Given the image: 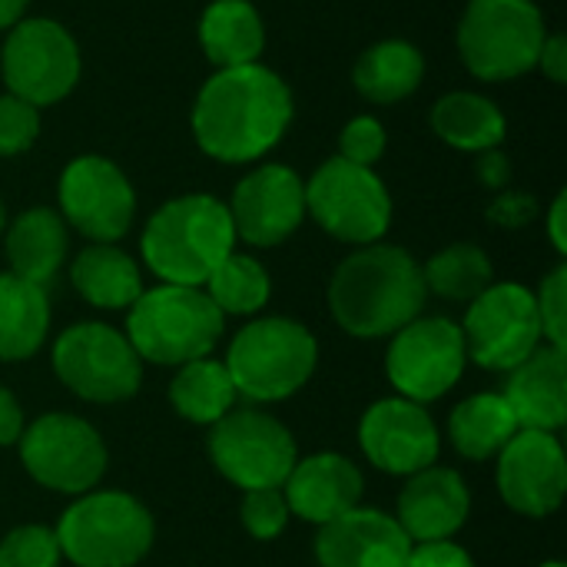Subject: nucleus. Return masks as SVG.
<instances>
[{
    "label": "nucleus",
    "instance_id": "1",
    "mask_svg": "<svg viewBox=\"0 0 567 567\" xmlns=\"http://www.w3.org/2000/svg\"><path fill=\"white\" fill-rule=\"evenodd\" d=\"M292 123V90L262 66L216 70L193 103L196 146L219 163H252L266 156Z\"/></svg>",
    "mask_w": 567,
    "mask_h": 567
},
{
    "label": "nucleus",
    "instance_id": "9",
    "mask_svg": "<svg viewBox=\"0 0 567 567\" xmlns=\"http://www.w3.org/2000/svg\"><path fill=\"white\" fill-rule=\"evenodd\" d=\"M306 213L329 236L352 246H372L382 243L392 226V196L372 166L332 156L306 183Z\"/></svg>",
    "mask_w": 567,
    "mask_h": 567
},
{
    "label": "nucleus",
    "instance_id": "43",
    "mask_svg": "<svg viewBox=\"0 0 567 567\" xmlns=\"http://www.w3.org/2000/svg\"><path fill=\"white\" fill-rule=\"evenodd\" d=\"M567 193H558L555 196V203H551V209H548V236H551V243H555V249L565 256L567 252Z\"/></svg>",
    "mask_w": 567,
    "mask_h": 567
},
{
    "label": "nucleus",
    "instance_id": "11",
    "mask_svg": "<svg viewBox=\"0 0 567 567\" xmlns=\"http://www.w3.org/2000/svg\"><path fill=\"white\" fill-rule=\"evenodd\" d=\"M209 458L216 472L243 492L282 488L299 449L292 432L259 405L226 412L209 425Z\"/></svg>",
    "mask_w": 567,
    "mask_h": 567
},
{
    "label": "nucleus",
    "instance_id": "25",
    "mask_svg": "<svg viewBox=\"0 0 567 567\" xmlns=\"http://www.w3.org/2000/svg\"><path fill=\"white\" fill-rule=\"evenodd\" d=\"M199 43L216 70L259 63L266 27L249 0H213L199 20Z\"/></svg>",
    "mask_w": 567,
    "mask_h": 567
},
{
    "label": "nucleus",
    "instance_id": "18",
    "mask_svg": "<svg viewBox=\"0 0 567 567\" xmlns=\"http://www.w3.org/2000/svg\"><path fill=\"white\" fill-rule=\"evenodd\" d=\"M229 219L236 239L256 249L279 246L306 219V183L282 163H262L233 189Z\"/></svg>",
    "mask_w": 567,
    "mask_h": 567
},
{
    "label": "nucleus",
    "instance_id": "39",
    "mask_svg": "<svg viewBox=\"0 0 567 567\" xmlns=\"http://www.w3.org/2000/svg\"><path fill=\"white\" fill-rule=\"evenodd\" d=\"M538 206L528 193H502L492 206H488V219L505 226V229H522L535 219Z\"/></svg>",
    "mask_w": 567,
    "mask_h": 567
},
{
    "label": "nucleus",
    "instance_id": "19",
    "mask_svg": "<svg viewBox=\"0 0 567 567\" xmlns=\"http://www.w3.org/2000/svg\"><path fill=\"white\" fill-rule=\"evenodd\" d=\"M409 555L412 538L379 508H352L316 535L319 567H405Z\"/></svg>",
    "mask_w": 567,
    "mask_h": 567
},
{
    "label": "nucleus",
    "instance_id": "2",
    "mask_svg": "<svg viewBox=\"0 0 567 567\" xmlns=\"http://www.w3.org/2000/svg\"><path fill=\"white\" fill-rule=\"evenodd\" d=\"M429 299L422 266L402 246H359L329 279V309L355 339H392L422 316Z\"/></svg>",
    "mask_w": 567,
    "mask_h": 567
},
{
    "label": "nucleus",
    "instance_id": "12",
    "mask_svg": "<svg viewBox=\"0 0 567 567\" xmlns=\"http://www.w3.org/2000/svg\"><path fill=\"white\" fill-rule=\"evenodd\" d=\"M468 365L462 326L445 316H419L402 326L385 352V375L395 395L429 405L449 395Z\"/></svg>",
    "mask_w": 567,
    "mask_h": 567
},
{
    "label": "nucleus",
    "instance_id": "3",
    "mask_svg": "<svg viewBox=\"0 0 567 567\" xmlns=\"http://www.w3.org/2000/svg\"><path fill=\"white\" fill-rule=\"evenodd\" d=\"M140 249L159 282L203 289L216 266L236 252L229 206L209 193L176 196L150 216Z\"/></svg>",
    "mask_w": 567,
    "mask_h": 567
},
{
    "label": "nucleus",
    "instance_id": "45",
    "mask_svg": "<svg viewBox=\"0 0 567 567\" xmlns=\"http://www.w3.org/2000/svg\"><path fill=\"white\" fill-rule=\"evenodd\" d=\"M3 229H7V213H3V203H0V236H3Z\"/></svg>",
    "mask_w": 567,
    "mask_h": 567
},
{
    "label": "nucleus",
    "instance_id": "28",
    "mask_svg": "<svg viewBox=\"0 0 567 567\" xmlns=\"http://www.w3.org/2000/svg\"><path fill=\"white\" fill-rule=\"evenodd\" d=\"M518 422L502 399V392H478L458 402L449 415L452 449L468 462L498 458V452L515 439Z\"/></svg>",
    "mask_w": 567,
    "mask_h": 567
},
{
    "label": "nucleus",
    "instance_id": "24",
    "mask_svg": "<svg viewBox=\"0 0 567 567\" xmlns=\"http://www.w3.org/2000/svg\"><path fill=\"white\" fill-rule=\"evenodd\" d=\"M70 282L90 306L110 312H126L143 292L140 266L116 243H90L70 262Z\"/></svg>",
    "mask_w": 567,
    "mask_h": 567
},
{
    "label": "nucleus",
    "instance_id": "33",
    "mask_svg": "<svg viewBox=\"0 0 567 567\" xmlns=\"http://www.w3.org/2000/svg\"><path fill=\"white\" fill-rule=\"evenodd\" d=\"M60 545L47 525H20L0 542V567H60Z\"/></svg>",
    "mask_w": 567,
    "mask_h": 567
},
{
    "label": "nucleus",
    "instance_id": "20",
    "mask_svg": "<svg viewBox=\"0 0 567 567\" xmlns=\"http://www.w3.org/2000/svg\"><path fill=\"white\" fill-rule=\"evenodd\" d=\"M468 515H472V492L465 478L445 465H429L409 475L395 508V522L412 538V545L455 538L465 528Z\"/></svg>",
    "mask_w": 567,
    "mask_h": 567
},
{
    "label": "nucleus",
    "instance_id": "30",
    "mask_svg": "<svg viewBox=\"0 0 567 567\" xmlns=\"http://www.w3.org/2000/svg\"><path fill=\"white\" fill-rule=\"evenodd\" d=\"M239 402L236 385L219 359H196L176 369L169 382V405L193 425H216Z\"/></svg>",
    "mask_w": 567,
    "mask_h": 567
},
{
    "label": "nucleus",
    "instance_id": "10",
    "mask_svg": "<svg viewBox=\"0 0 567 567\" xmlns=\"http://www.w3.org/2000/svg\"><path fill=\"white\" fill-rule=\"evenodd\" d=\"M27 475L56 495H86L106 475V442L80 415L47 412L23 425L17 442Z\"/></svg>",
    "mask_w": 567,
    "mask_h": 567
},
{
    "label": "nucleus",
    "instance_id": "14",
    "mask_svg": "<svg viewBox=\"0 0 567 567\" xmlns=\"http://www.w3.org/2000/svg\"><path fill=\"white\" fill-rule=\"evenodd\" d=\"M0 73L7 93L40 106L60 103L80 80V47L50 17H30L7 30Z\"/></svg>",
    "mask_w": 567,
    "mask_h": 567
},
{
    "label": "nucleus",
    "instance_id": "26",
    "mask_svg": "<svg viewBox=\"0 0 567 567\" xmlns=\"http://www.w3.org/2000/svg\"><path fill=\"white\" fill-rule=\"evenodd\" d=\"M50 332L47 289L13 272H0V362H27Z\"/></svg>",
    "mask_w": 567,
    "mask_h": 567
},
{
    "label": "nucleus",
    "instance_id": "6",
    "mask_svg": "<svg viewBox=\"0 0 567 567\" xmlns=\"http://www.w3.org/2000/svg\"><path fill=\"white\" fill-rule=\"evenodd\" d=\"M53 535L73 567H136L156 542V525L126 492H86L60 515Z\"/></svg>",
    "mask_w": 567,
    "mask_h": 567
},
{
    "label": "nucleus",
    "instance_id": "4",
    "mask_svg": "<svg viewBox=\"0 0 567 567\" xmlns=\"http://www.w3.org/2000/svg\"><path fill=\"white\" fill-rule=\"evenodd\" d=\"M226 329V316L196 286L143 289L140 299L126 309V339L136 349L140 362L153 365H186L213 355Z\"/></svg>",
    "mask_w": 567,
    "mask_h": 567
},
{
    "label": "nucleus",
    "instance_id": "8",
    "mask_svg": "<svg viewBox=\"0 0 567 567\" xmlns=\"http://www.w3.org/2000/svg\"><path fill=\"white\" fill-rule=\"evenodd\" d=\"M56 379L83 402L116 405L140 392L143 362L130 339L106 322H76L53 342Z\"/></svg>",
    "mask_w": 567,
    "mask_h": 567
},
{
    "label": "nucleus",
    "instance_id": "37",
    "mask_svg": "<svg viewBox=\"0 0 567 567\" xmlns=\"http://www.w3.org/2000/svg\"><path fill=\"white\" fill-rule=\"evenodd\" d=\"M385 130L375 116H352L339 136V156L355 166H375L385 153Z\"/></svg>",
    "mask_w": 567,
    "mask_h": 567
},
{
    "label": "nucleus",
    "instance_id": "27",
    "mask_svg": "<svg viewBox=\"0 0 567 567\" xmlns=\"http://www.w3.org/2000/svg\"><path fill=\"white\" fill-rule=\"evenodd\" d=\"M425 76V56L409 40H379L372 43L352 70L355 90L372 103H399L419 90Z\"/></svg>",
    "mask_w": 567,
    "mask_h": 567
},
{
    "label": "nucleus",
    "instance_id": "7",
    "mask_svg": "<svg viewBox=\"0 0 567 567\" xmlns=\"http://www.w3.org/2000/svg\"><path fill=\"white\" fill-rule=\"evenodd\" d=\"M545 37L535 0H468L458 23V53L478 80L505 83L538 66Z\"/></svg>",
    "mask_w": 567,
    "mask_h": 567
},
{
    "label": "nucleus",
    "instance_id": "42",
    "mask_svg": "<svg viewBox=\"0 0 567 567\" xmlns=\"http://www.w3.org/2000/svg\"><path fill=\"white\" fill-rule=\"evenodd\" d=\"M508 176H512V163H508L505 153H498V150L478 153V179H482L485 186L502 189V186L508 183Z\"/></svg>",
    "mask_w": 567,
    "mask_h": 567
},
{
    "label": "nucleus",
    "instance_id": "31",
    "mask_svg": "<svg viewBox=\"0 0 567 567\" xmlns=\"http://www.w3.org/2000/svg\"><path fill=\"white\" fill-rule=\"evenodd\" d=\"M422 279H425V289L435 292L439 299L468 306L495 282V269L482 246L452 243L422 266Z\"/></svg>",
    "mask_w": 567,
    "mask_h": 567
},
{
    "label": "nucleus",
    "instance_id": "5",
    "mask_svg": "<svg viewBox=\"0 0 567 567\" xmlns=\"http://www.w3.org/2000/svg\"><path fill=\"white\" fill-rule=\"evenodd\" d=\"M319 342L309 326L289 316H266L243 326L226 349V372L246 405L292 399L316 372Z\"/></svg>",
    "mask_w": 567,
    "mask_h": 567
},
{
    "label": "nucleus",
    "instance_id": "35",
    "mask_svg": "<svg viewBox=\"0 0 567 567\" xmlns=\"http://www.w3.org/2000/svg\"><path fill=\"white\" fill-rule=\"evenodd\" d=\"M535 302H538V319H542V339L545 346H555V349H567V266H555L538 292H535Z\"/></svg>",
    "mask_w": 567,
    "mask_h": 567
},
{
    "label": "nucleus",
    "instance_id": "41",
    "mask_svg": "<svg viewBox=\"0 0 567 567\" xmlns=\"http://www.w3.org/2000/svg\"><path fill=\"white\" fill-rule=\"evenodd\" d=\"M538 66L542 73L551 80V83H565L567 80V40L561 33L555 37H545L542 43V56H538Z\"/></svg>",
    "mask_w": 567,
    "mask_h": 567
},
{
    "label": "nucleus",
    "instance_id": "23",
    "mask_svg": "<svg viewBox=\"0 0 567 567\" xmlns=\"http://www.w3.org/2000/svg\"><path fill=\"white\" fill-rule=\"evenodd\" d=\"M3 249L13 276L47 289V282H53V276L66 262V249H70L66 223L56 209L47 206L23 209L10 223V229H3Z\"/></svg>",
    "mask_w": 567,
    "mask_h": 567
},
{
    "label": "nucleus",
    "instance_id": "44",
    "mask_svg": "<svg viewBox=\"0 0 567 567\" xmlns=\"http://www.w3.org/2000/svg\"><path fill=\"white\" fill-rule=\"evenodd\" d=\"M30 0H0V30H10L23 20V10H27Z\"/></svg>",
    "mask_w": 567,
    "mask_h": 567
},
{
    "label": "nucleus",
    "instance_id": "13",
    "mask_svg": "<svg viewBox=\"0 0 567 567\" xmlns=\"http://www.w3.org/2000/svg\"><path fill=\"white\" fill-rule=\"evenodd\" d=\"M462 339L468 362L492 372H512L545 346L535 292L522 282H492L468 302Z\"/></svg>",
    "mask_w": 567,
    "mask_h": 567
},
{
    "label": "nucleus",
    "instance_id": "40",
    "mask_svg": "<svg viewBox=\"0 0 567 567\" xmlns=\"http://www.w3.org/2000/svg\"><path fill=\"white\" fill-rule=\"evenodd\" d=\"M23 425L27 422H23V409H20L17 395L7 385H0V449L17 445L23 435Z\"/></svg>",
    "mask_w": 567,
    "mask_h": 567
},
{
    "label": "nucleus",
    "instance_id": "22",
    "mask_svg": "<svg viewBox=\"0 0 567 567\" xmlns=\"http://www.w3.org/2000/svg\"><path fill=\"white\" fill-rule=\"evenodd\" d=\"M502 399L508 402L518 429L561 432L567 422V349L538 346L508 372Z\"/></svg>",
    "mask_w": 567,
    "mask_h": 567
},
{
    "label": "nucleus",
    "instance_id": "34",
    "mask_svg": "<svg viewBox=\"0 0 567 567\" xmlns=\"http://www.w3.org/2000/svg\"><path fill=\"white\" fill-rule=\"evenodd\" d=\"M239 518H243V528L256 542H272L286 532L292 515H289L282 488H256V492H243Z\"/></svg>",
    "mask_w": 567,
    "mask_h": 567
},
{
    "label": "nucleus",
    "instance_id": "29",
    "mask_svg": "<svg viewBox=\"0 0 567 567\" xmlns=\"http://www.w3.org/2000/svg\"><path fill=\"white\" fill-rule=\"evenodd\" d=\"M432 130L455 150L485 153L498 150V143L505 140V113L482 93L455 90L435 103Z\"/></svg>",
    "mask_w": 567,
    "mask_h": 567
},
{
    "label": "nucleus",
    "instance_id": "38",
    "mask_svg": "<svg viewBox=\"0 0 567 567\" xmlns=\"http://www.w3.org/2000/svg\"><path fill=\"white\" fill-rule=\"evenodd\" d=\"M405 567H475V561H472V555L462 545H455L449 538V542L412 545V555H409V565Z\"/></svg>",
    "mask_w": 567,
    "mask_h": 567
},
{
    "label": "nucleus",
    "instance_id": "15",
    "mask_svg": "<svg viewBox=\"0 0 567 567\" xmlns=\"http://www.w3.org/2000/svg\"><path fill=\"white\" fill-rule=\"evenodd\" d=\"M60 216L90 243H116L130 233L136 216V193L126 173L96 153L76 156L56 186Z\"/></svg>",
    "mask_w": 567,
    "mask_h": 567
},
{
    "label": "nucleus",
    "instance_id": "46",
    "mask_svg": "<svg viewBox=\"0 0 567 567\" xmlns=\"http://www.w3.org/2000/svg\"><path fill=\"white\" fill-rule=\"evenodd\" d=\"M538 567H565V561H545V565Z\"/></svg>",
    "mask_w": 567,
    "mask_h": 567
},
{
    "label": "nucleus",
    "instance_id": "17",
    "mask_svg": "<svg viewBox=\"0 0 567 567\" xmlns=\"http://www.w3.org/2000/svg\"><path fill=\"white\" fill-rule=\"evenodd\" d=\"M495 482L512 512L525 518L555 515L567 492V458L558 435L518 429L498 452Z\"/></svg>",
    "mask_w": 567,
    "mask_h": 567
},
{
    "label": "nucleus",
    "instance_id": "32",
    "mask_svg": "<svg viewBox=\"0 0 567 567\" xmlns=\"http://www.w3.org/2000/svg\"><path fill=\"white\" fill-rule=\"evenodd\" d=\"M203 289L223 316H256L272 296V279L259 259L246 252H229Z\"/></svg>",
    "mask_w": 567,
    "mask_h": 567
},
{
    "label": "nucleus",
    "instance_id": "16",
    "mask_svg": "<svg viewBox=\"0 0 567 567\" xmlns=\"http://www.w3.org/2000/svg\"><path fill=\"white\" fill-rule=\"evenodd\" d=\"M359 445L379 472L409 478L439 462L442 432L425 405L392 395L365 409L359 422Z\"/></svg>",
    "mask_w": 567,
    "mask_h": 567
},
{
    "label": "nucleus",
    "instance_id": "36",
    "mask_svg": "<svg viewBox=\"0 0 567 567\" xmlns=\"http://www.w3.org/2000/svg\"><path fill=\"white\" fill-rule=\"evenodd\" d=\"M40 136V110L13 93L0 96V156H20Z\"/></svg>",
    "mask_w": 567,
    "mask_h": 567
},
{
    "label": "nucleus",
    "instance_id": "21",
    "mask_svg": "<svg viewBox=\"0 0 567 567\" xmlns=\"http://www.w3.org/2000/svg\"><path fill=\"white\" fill-rule=\"evenodd\" d=\"M362 488L365 482H362L359 465L339 452H316V455L296 458L292 472L282 482L289 515L319 528L359 508Z\"/></svg>",
    "mask_w": 567,
    "mask_h": 567
}]
</instances>
